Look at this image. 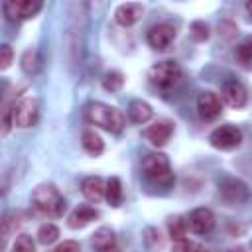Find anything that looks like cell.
Masks as SVG:
<instances>
[{
  "mask_svg": "<svg viewBox=\"0 0 252 252\" xmlns=\"http://www.w3.org/2000/svg\"><path fill=\"white\" fill-rule=\"evenodd\" d=\"M32 207L37 215L57 219L65 213V201L53 183H41L32 193Z\"/></svg>",
  "mask_w": 252,
  "mask_h": 252,
  "instance_id": "6da1fadb",
  "label": "cell"
},
{
  "mask_svg": "<svg viewBox=\"0 0 252 252\" xmlns=\"http://www.w3.org/2000/svg\"><path fill=\"white\" fill-rule=\"evenodd\" d=\"M85 116L91 124L100 126L102 130L110 132V134H120L124 130V114L114 108L108 106L104 102H91L85 108Z\"/></svg>",
  "mask_w": 252,
  "mask_h": 252,
  "instance_id": "7a4b0ae2",
  "label": "cell"
},
{
  "mask_svg": "<svg viewBox=\"0 0 252 252\" xmlns=\"http://www.w3.org/2000/svg\"><path fill=\"white\" fill-rule=\"evenodd\" d=\"M142 171L146 179H150L156 185H171L173 183V173L171 165L165 154H150L142 161Z\"/></svg>",
  "mask_w": 252,
  "mask_h": 252,
  "instance_id": "3957f363",
  "label": "cell"
},
{
  "mask_svg": "<svg viewBox=\"0 0 252 252\" xmlns=\"http://www.w3.org/2000/svg\"><path fill=\"white\" fill-rule=\"evenodd\" d=\"M148 77H150V81H152L154 85H158V87H161V89H169V87H173V85L179 81V77H181V67H179L177 61L165 59V61H159V63L152 65L150 71H148Z\"/></svg>",
  "mask_w": 252,
  "mask_h": 252,
  "instance_id": "277c9868",
  "label": "cell"
},
{
  "mask_svg": "<svg viewBox=\"0 0 252 252\" xmlns=\"http://www.w3.org/2000/svg\"><path fill=\"white\" fill-rule=\"evenodd\" d=\"M12 114H14V126L30 128L39 118V104L33 96H24L12 106Z\"/></svg>",
  "mask_w": 252,
  "mask_h": 252,
  "instance_id": "5b68a950",
  "label": "cell"
},
{
  "mask_svg": "<svg viewBox=\"0 0 252 252\" xmlns=\"http://www.w3.org/2000/svg\"><path fill=\"white\" fill-rule=\"evenodd\" d=\"M209 142L217 150H234L242 142V132H240V128H236L232 124H222L211 132Z\"/></svg>",
  "mask_w": 252,
  "mask_h": 252,
  "instance_id": "8992f818",
  "label": "cell"
},
{
  "mask_svg": "<svg viewBox=\"0 0 252 252\" xmlns=\"http://www.w3.org/2000/svg\"><path fill=\"white\" fill-rule=\"evenodd\" d=\"M41 10V0H6L4 14L8 20H28Z\"/></svg>",
  "mask_w": 252,
  "mask_h": 252,
  "instance_id": "52a82bcc",
  "label": "cell"
},
{
  "mask_svg": "<svg viewBox=\"0 0 252 252\" xmlns=\"http://www.w3.org/2000/svg\"><path fill=\"white\" fill-rule=\"evenodd\" d=\"M197 110H199V116L203 120H215L222 110V102H220L219 94L205 91L197 96Z\"/></svg>",
  "mask_w": 252,
  "mask_h": 252,
  "instance_id": "ba28073f",
  "label": "cell"
},
{
  "mask_svg": "<svg viewBox=\"0 0 252 252\" xmlns=\"http://www.w3.org/2000/svg\"><path fill=\"white\" fill-rule=\"evenodd\" d=\"M146 39L154 49H165L175 39V30L169 24H156L148 30Z\"/></svg>",
  "mask_w": 252,
  "mask_h": 252,
  "instance_id": "9c48e42d",
  "label": "cell"
},
{
  "mask_svg": "<svg viewBox=\"0 0 252 252\" xmlns=\"http://www.w3.org/2000/svg\"><path fill=\"white\" fill-rule=\"evenodd\" d=\"M219 193H220V197L226 201V203H230V205H238V203H242L244 199H246V195H248V189H246V185L240 181V179H224V181H220V185H219Z\"/></svg>",
  "mask_w": 252,
  "mask_h": 252,
  "instance_id": "30bf717a",
  "label": "cell"
},
{
  "mask_svg": "<svg viewBox=\"0 0 252 252\" xmlns=\"http://www.w3.org/2000/svg\"><path fill=\"white\" fill-rule=\"evenodd\" d=\"M187 224L191 226V230H193L195 234H207V232H211L213 226H215V215H213L211 209L199 207V209L191 211Z\"/></svg>",
  "mask_w": 252,
  "mask_h": 252,
  "instance_id": "8fae6325",
  "label": "cell"
},
{
  "mask_svg": "<svg viewBox=\"0 0 252 252\" xmlns=\"http://www.w3.org/2000/svg\"><path fill=\"white\" fill-rule=\"evenodd\" d=\"M222 100L230 108H242L248 100V93L240 81H226L222 85Z\"/></svg>",
  "mask_w": 252,
  "mask_h": 252,
  "instance_id": "7c38bea8",
  "label": "cell"
},
{
  "mask_svg": "<svg viewBox=\"0 0 252 252\" xmlns=\"http://www.w3.org/2000/svg\"><path fill=\"white\" fill-rule=\"evenodd\" d=\"M142 14H144V6L142 4H138V2H126V4H120L116 8L114 20H116L118 26L130 28V26H134L140 20Z\"/></svg>",
  "mask_w": 252,
  "mask_h": 252,
  "instance_id": "4fadbf2b",
  "label": "cell"
},
{
  "mask_svg": "<svg viewBox=\"0 0 252 252\" xmlns=\"http://www.w3.org/2000/svg\"><path fill=\"white\" fill-rule=\"evenodd\" d=\"M171 132H173V124L169 120H158L152 126H148L146 138L150 140V144H154V146L159 148V146L167 144V140L171 138Z\"/></svg>",
  "mask_w": 252,
  "mask_h": 252,
  "instance_id": "5bb4252c",
  "label": "cell"
},
{
  "mask_svg": "<svg viewBox=\"0 0 252 252\" xmlns=\"http://www.w3.org/2000/svg\"><path fill=\"white\" fill-rule=\"evenodd\" d=\"M96 217H98V211L94 207H91V205H79L69 215V226L71 228H83L89 222H93Z\"/></svg>",
  "mask_w": 252,
  "mask_h": 252,
  "instance_id": "9a60e30c",
  "label": "cell"
},
{
  "mask_svg": "<svg viewBox=\"0 0 252 252\" xmlns=\"http://www.w3.org/2000/svg\"><path fill=\"white\" fill-rule=\"evenodd\" d=\"M81 191L83 195L93 201V203H98L102 197H104V191H106V183L96 177V175H91V177H85L83 183H81Z\"/></svg>",
  "mask_w": 252,
  "mask_h": 252,
  "instance_id": "2e32d148",
  "label": "cell"
},
{
  "mask_svg": "<svg viewBox=\"0 0 252 252\" xmlns=\"http://www.w3.org/2000/svg\"><path fill=\"white\" fill-rule=\"evenodd\" d=\"M128 116H130V120L136 122V124H146V122L154 116V110H152V106H150L146 100L136 98V100H132V102L128 104Z\"/></svg>",
  "mask_w": 252,
  "mask_h": 252,
  "instance_id": "e0dca14e",
  "label": "cell"
},
{
  "mask_svg": "<svg viewBox=\"0 0 252 252\" xmlns=\"http://www.w3.org/2000/svg\"><path fill=\"white\" fill-rule=\"evenodd\" d=\"M81 142H83L85 152L91 154V156H100L104 152V142H102V138L94 130H85Z\"/></svg>",
  "mask_w": 252,
  "mask_h": 252,
  "instance_id": "ac0fdd59",
  "label": "cell"
},
{
  "mask_svg": "<svg viewBox=\"0 0 252 252\" xmlns=\"http://www.w3.org/2000/svg\"><path fill=\"white\" fill-rule=\"evenodd\" d=\"M116 244V236H114V230L110 226H100L98 230H94L93 234V246L96 248V252L104 250V248H110Z\"/></svg>",
  "mask_w": 252,
  "mask_h": 252,
  "instance_id": "d6986e66",
  "label": "cell"
},
{
  "mask_svg": "<svg viewBox=\"0 0 252 252\" xmlns=\"http://www.w3.org/2000/svg\"><path fill=\"white\" fill-rule=\"evenodd\" d=\"M122 183H120V179L118 177H110L108 181H106V191H104V197H106V201L112 205V207H118L120 203H122Z\"/></svg>",
  "mask_w": 252,
  "mask_h": 252,
  "instance_id": "ffe728a7",
  "label": "cell"
},
{
  "mask_svg": "<svg viewBox=\"0 0 252 252\" xmlns=\"http://www.w3.org/2000/svg\"><path fill=\"white\" fill-rule=\"evenodd\" d=\"M39 67H41V57H39V53H37L35 49L24 51V55H22V71L28 73V75H33V73L39 71Z\"/></svg>",
  "mask_w": 252,
  "mask_h": 252,
  "instance_id": "44dd1931",
  "label": "cell"
},
{
  "mask_svg": "<svg viewBox=\"0 0 252 252\" xmlns=\"http://www.w3.org/2000/svg\"><path fill=\"white\" fill-rule=\"evenodd\" d=\"M167 228H169V236H171L173 242L187 238V228H189V224H187L181 217H173V219L169 220V226H167Z\"/></svg>",
  "mask_w": 252,
  "mask_h": 252,
  "instance_id": "7402d4cb",
  "label": "cell"
},
{
  "mask_svg": "<svg viewBox=\"0 0 252 252\" xmlns=\"http://www.w3.org/2000/svg\"><path fill=\"white\" fill-rule=\"evenodd\" d=\"M57 238H59V228L55 224L45 222V224L39 226V230H37V242L39 244L47 246V244H53Z\"/></svg>",
  "mask_w": 252,
  "mask_h": 252,
  "instance_id": "603a6c76",
  "label": "cell"
},
{
  "mask_svg": "<svg viewBox=\"0 0 252 252\" xmlns=\"http://www.w3.org/2000/svg\"><path fill=\"white\" fill-rule=\"evenodd\" d=\"M124 85V75L120 71H108L102 79V89L108 91V93H116L120 91Z\"/></svg>",
  "mask_w": 252,
  "mask_h": 252,
  "instance_id": "cb8c5ba5",
  "label": "cell"
},
{
  "mask_svg": "<svg viewBox=\"0 0 252 252\" xmlns=\"http://www.w3.org/2000/svg\"><path fill=\"white\" fill-rule=\"evenodd\" d=\"M12 252H35V242L30 234H20L16 236L12 244Z\"/></svg>",
  "mask_w": 252,
  "mask_h": 252,
  "instance_id": "d4e9b609",
  "label": "cell"
},
{
  "mask_svg": "<svg viewBox=\"0 0 252 252\" xmlns=\"http://www.w3.org/2000/svg\"><path fill=\"white\" fill-rule=\"evenodd\" d=\"M236 59L242 65H252V37H246L238 47H236Z\"/></svg>",
  "mask_w": 252,
  "mask_h": 252,
  "instance_id": "484cf974",
  "label": "cell"
},
{
  "mask_svg": "<svg viewBox=\"0 0 252 252\" xmlns=\"http://www.w3.org/2000/svg\"><path fill=\"white\" fill-rule=\"evenodd\" d=\"M20 224H22V222H20V215L8 213V215L4 217V220H2V232H4V236H8L10 232H14Z\"/></svg>",
  "mask_w": 252,
  "mask_h": 252,
  "instance_id": "4316f807",
  "label": "cell"
},
{
  "mask_svg": "<svg viewBox=\"0 0 252 252\" xmlns=\"http://www.w3.org/2000/svg\"><path fill=\"white\" fill-rule=\"evenodd\" d=\"M191 35L195 41H205L209 37V26L205 22H193L191 24Z\"/></svg>",
  "mask_w": 252,
  "mask_h": 252,
  "instance_id": "83f0119b",
  "label": "cell"
},
{
  "mask_svg": "<svg viewBox=\"0 0 252 252\" xmlns=\"http://www.w3.org/2000/svg\"><path fill=\"white\" fill-rule=\"evenodd\" d=\"M199 244H195V242H191V240H177V242H173V246H171V252H199Z\"/></svg>",
  "mask_w": 252,
  "mask_h": 252,
  "instance_id": "f1b7e54d",
  "label": "cell"
},
{
  "mask_svg": "<svg viewBox=\"0 0 252 252\" xmlns=\"http://www.w3.org/2000/svg\"><path fill=\"white\" fill-rule=\"evenodd\" d=\"M12 59H14V51H12V47L8 43H4L0 47V69H8Z\"/></svg>",
  "mask_w": 252,
  "mask_h": 252,
  "instance_id": "f546056e",
  "label": "cell"
},
{
  "mask_svg": "<svg viewBox=\"0 0 252 252\" xmlns=\"http://www.w3.org/2000/svg\"><path fill=\"white\" fill-rule=\"evenodd\" d=\"M53 252H81V246L77 240H63L61 244L55 246Z\"/></svg>",
  "mask_w": 252,
  "mask_h": 252,
  "instance_id": "4dcf8cb0",
  "label": "cell"
},
{
  "mask_svg": "<svg viewBox=\"0 0 252 252\" xmlns=\"http://www.w3.org/2000/svg\"><path fill=\"white\" fill-rule=\"evenodd\" d=\"M100 252H120V248L114 244V246H110V248H104V250H100Z\"/></svg>",
  "mask_w": 252,
  "mask_h": 252,
  "instance_id": "1f68e13d",
  "label": "cell"
},
{
  "mask_svg": "<svg viewBox=\"0 0 252 252\" xmlns=\"http://www.w3.org/2000/svg\"><path fill=\"white\" fill-rule=\"evenodd\" d=\"M246 10L252 14V0H250V2H246Z\"/></svg>",
  "mask_w": 252,
  "mask_h": 252,
  "instance_id": "d6a6232c",
  "label": "cell"
},
{
  "mask_svg": "<svg viewBox=\"0 0 252 252\" xmlns=\"http://www.w3.org/2000/svg\"><path fill=\"white\" fill-rule=\"evenodd\" d=\"M199 252H213V250H209V248H203V246H201V248H199Z\"/></svg>",
  "mask_w": 252,
  "mask_h": 252,
  "instance_id": "836d02e7",
  "label": "cell"
}]
</instances>
